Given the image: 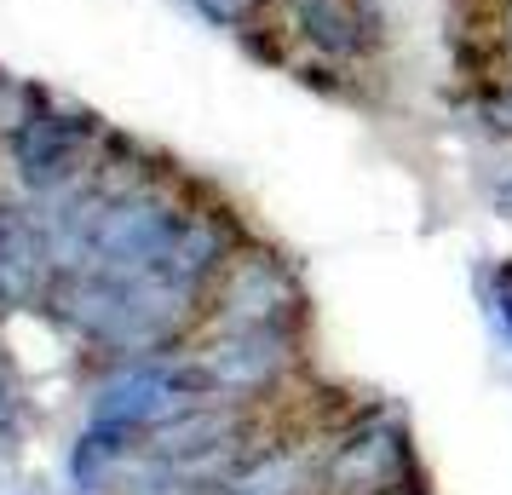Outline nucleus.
Segmentation results:
<instances>
[{
    "label": "nucleus",
    "instance_id": "nucleus-1",
    "mask_svg": "<svg viewBox=\"0 0 512 495\" xmlns=\"http://www.w3.org/2000/svg\"><path fill=\"white\" fill-rule=\"evenodd\" d=\"M420 484V449L403 409H357L323 444V495H392Z\"/></svg>",
    "mask_w": 512,
    "mask_h": 495
},
{
    "label": "nucleus",
    "instance_id": "nucleus-2",
    "mask_svg": "<svg viewBox=\"0 0 512 495\" xmlns=\"http://www.w3.org/2000/svg\"><path fill=\"white\" fill-rule=\"evenodd\" d=\"M305 317H311V306H305V283L294 260L254 242V236L225 265V277L213 283L208 311H202L208 329H288V334H305Z\"/></svg>",
    "mask_w": 512,
    "mask_h": 495
},
{
    "label": "nucleus",
    "instance_id": "nucleus-3",
    "mask_svg": "<svg viewBox=\"0 0 512 495\" xmlns=\"http://www.w3.org/2000/svg\"><path fill=\"white\" fill-rule=\"evenodd\" d=\"M98 139H104L98 116L70 110V104H52L47 93H35V104L6 127V156H12L18 179L35 196H52V190L75 185L87 173V150Z\"/></svg>",
    "mask_w": 512,
    "mask_h": 495
},
{
    "label": "nucleus",
    "instance_id": "nucleus-4",
    "mask_svg": "<svg viewBox=\"0 0 512 495\" xmlns=\"http://www.w3.org/2000/svg\"><path fill=\"white\" fill-rule=\"evenodd\" d=\"M277 12L294 47L334 58V64L374 70L392 47V24H386L380 0H277Z\"/></svg>",
    "mask_w": 512,
    "mask_h": 495
},
{
    "label": "nucleus",
    "instance_id": "nucleus-5",
    "mask_svg": "<svg viewBox=\"0 0 512 495\" xmlns=\"http://www.w3.org/2000/svg\"><path fill=\"white\" fill-rule=\"evenodd\" d=\"M196 357H202V369H208L219 398L248 403V398H265V392L282 386V375L300 357V334H288V329H213V340L196 346Z\"/></svg>",
    "mask_w": 512,
    "mask_h": 495
},
{
    "label": "nucleus",
    "instance_id": "nucleus-6",
    "mask_svg": "<svg viewBox=\"0 0 512 495\" xmlns=\"http://www.w3.org/2000/svg\"><path fill=\"white\" fill-rule=\"evenodd\" d=\"M472 294H478V306H484L489 329L512 346V254L478 265V271H472Z\"/></svg>",
    "mask_w": 512,
    "mask_h": 495
},
{
    "label": "nucleus",
    "instance_id": "nucleus-7",
    "mask_svg": "<svg viewBox=\"0 0 512 495\" xmlns=\"http://www.w3.org/2000/svg\"><path fill=\"white\" fill-rule=\"evenodd\" d=\"M489 41H495L501 70L512 75V0H489Z\"/></svg>",
    "mask_w": 512,
    "mask_h": 495
},
{
    "label": "nucleus",
    "instance_id": "nucleus-8",
    "mask_svg": "<svg viewBox=\"0 0 512 495\" xmlns=\"http://www.w3.org/2000/svg\"><path fill=\"white\" fill-rule=\"evenodd\" d=\"M484 202H489L495 219H512V167H501V173L484 185Z\"/></svg>",
    "mask_w": 512,
    "mask_h": 495
}]
</instances>
